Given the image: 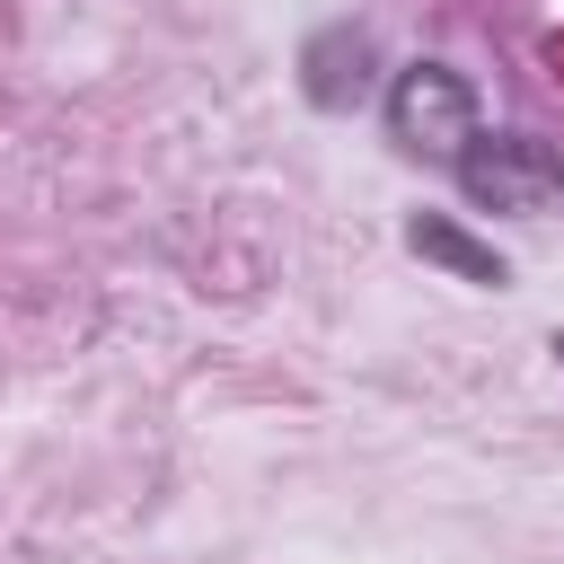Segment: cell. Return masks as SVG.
<instances>
[{"label": "cell", "instance_id": "1", "mask_svg": "<svg viewBox=\"0 0 564 564\" xmlns=\"http://www.w3.org/2000/svg\"><path fill=\"white\" fill-rule=\"evenodd\" d=\"M476 132H485V123H476V88H467L449 62H405V70L388 79V141H397L405 159L449 167Z\"/></svg>", "mask_w": 564, "mask_h": 564}, {"label": "cell", "instance_id": "2", "mask_svg": "<svg viewBox=\"0 0 564 564\" xmlns=\"http://www.w3.org/2000/svg\"><path fill=\"white\" fill-rule=\"evenodd\" d=\"M449 176H458V194H467L476 212H520V220H538V212L564 203V194H555V141H538V132H476V141L449 159Z\"/></svg>", "mask_w": 564, "mask_h": 564}, {"label": "cell", "instance_id": "3", "mask_svg": "<svg viewBox=\"0 0 564 564\" xmlns=\"http://www.w3.org/2000/svg\"><path fill=\"white\" fill-rule=\"evenodd\" d=\"M300 70H308V97L317 106H361L370 97V35L361 26H326V35H308Z\"/></svg>", "mask_w": 564, "mask_h": 564}, {"label": "cell", "instance_id": "4", "mask_svg": "<svg viewBox=\"0 0 564 564\" xmlns=\"http://www.w3.org/2000/svg\"><path fill=\"white\" fill-rule=\"evenodd\" d=\"M405 247H414V256H441V264H449V273H467V282H494V291H502V282H511V273H502V256H494V247H476V238H467V229H449V220H432V212H423V220H414V229H405Z\"/></svg>", "mask_w": 564, "mask_h": 564}, {"label": "cell", "instance_id": "5", "mask_svg": "<svg viewBox=\"0 0 564 564\" xmlns=\"http://www.w3.org/2000/svg\"><path fill=\"white\" fill-rule=\"evenodd\" d=\"M555 194H564V150H555Z\"/></svg>", "mask_w": 564, "mask_h": 564}, {"label": "cell", "instance_id": "6", "mask_svg": "<svg viewBox=\"0 0 564 564\" xmlns=\"http://www.w3.org/2000/svg\"><path fill=\"white\" fill-rule=\"evenodd\" d=\"M555 352H564V335H555Z\"/></svg>", "mask_w": 564, "mask_h": 564}]
</instances>
